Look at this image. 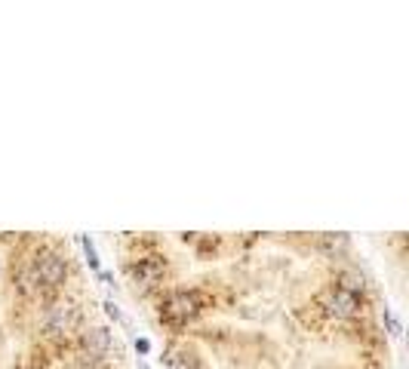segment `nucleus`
Instances as JSON below:
<instances>
[{"label": "nucleus", "instance_id": "obj_1", "mask_svg": "<svg viewBox=\"0 0 409 369\" xmlns=\"http://www.w3.org/2000/svg\"><path fill=\"white\" fill-rule=\"evenodd\" d=\"M65 277H68V259L46 249V253H37L31 265L25 268V289H34V293L56 289L65 283Z\"/></svg>", "mask_w": 409, "mask_h": 369}, {"label": "nucleus", "instance_id": "obj_2", "mask_svg": "<svg viewBox=\"0 0 409 369\" xmlns=\"http://www.w3.org/2000/svg\"><path fill=\"white\" fill-rule=\"evenodd\" d=\"M200 311H203V295L197 289H173L160 302V320L176 323V326L194 320Z\"/></svg>", "mask_w": 409, "mask_h": 369}, {"label": "nucleus", "instance_id": "obj_3", "mask_svg": "<svg viewBox=\"0 0 409 369\" xmlns=\"http://www.w3.org/2000/svg\"><path fill=\"white\" fill-rule=\"evenodd\" d=\"M81 320H83L81 305H74V302H56V305L46 308V314H43V333H46V335H68V333H77Z\"/></svg>", "mask_w": 409, "mask_h": 369}, {"label": "nucleus", "instance_id": "obj_4", "mask_svg": "<svg viewBox=\"0 0 409 369\" xmlns=\"http://www.w3.org/2000/svg\"><path fill=\"white\" fill-rule=\"evenodd\" d=\"M323 311H326L333 320H351L364 311V299H360L357 293H351V289L335 283V286H329L326 293H323Z\"/></svg>", "mask_w": 409, "mask_h": 369}, {"label": "nucleus", "instance_id": "obj_5", "mask_svg": "<svg viewBox=\"0 0 409 369\" xmlns=\"http://www.w3.org/2000/svg\"><path fill=\"white\" fill-rule=\"evenodd\" d=\"M81 348H83V354L92 357V360L108 357V351H111V333L105 326H90L87 333L81 335Z\"/></svg>", "mask_w": 409, "mask_h": 369}, {"label": "nucleus", "instance_id": "obj_6", "mask_svg": "<svg viewBox=\"0 0 409 369\" xmlns=\"http://www.w3.org/2000/svg\"><path fill=\"white\" fill-rule=\"evenodd\" d=\"M163 271H167V262H160V259H138L129 265V277L136 280V286L138 283L142 286H157Z\"/></svg>", "mask_w": 409, "mask_h": 369}, {"label": "nucleus", "instance_id": "obj_7", "mask_svg": "<svg viewBox=\"0 0 409 369\" xmlns=\"http://www.w3.org/2000/svg\"><path fill=\"white\" fill-rule=\"evenodd\" d=\"M317 249L320 253H326L329 259H335V255H342V253L351 249V237L348 234H323L317 240Z\"/></svg>", "mask_w": 409, "mask_h": 369}, {"label": "nucleus", "instance_id": "obj_8", "mask_svg": "<svg viewBox=\"0 0 409 369\" xmlns=\"http://www.w3.org/2000/svg\"><path fill=\"white\" fill-rule=\"evenodd\" d=\"M167 369H200L197 366V357L191 351H185V348H173L167 357Z\"/></svg>", "mask_w": 409, "mask_h": 369}, {"label": "nucleus", "instance_id": "obj_9", "mask_svg": "<svg viewBox=\"0 0 409 369\" xmlns=\"http://www.w3.org/2000/svg\"><path fill=\"white\" fill-rule=\"evenodd\" d=\"M81 246H83V259H87V265H90V271H102V259H98V253H96V243H92V237L90 234H81Z\"/></svg>", "mask_w": 409, "mask_h": 369}, {"label": "nucleus", "instance_id": "obj_10", "mask_svg": "<svg viewBox=\"0 0 409 369\" xmlns=\"http://www.w3.org/2000/svg\"><path fill=\"white\" fill-rule=\"evenodd\" d=\"M381 320H385V326H388V333L394 335V339H400V335H403V323L397 320V314L391 311V308H385V311H381Z\"/></svg>", "mask_w": 409, "mask_h": 369}, {"label": "nucleus", "instance_id": "obj_11", "mask_svg": "<svg viewBox=\"0 0 409 369\" xmlns=\"http://www.w3.org/2000/svg\"><path fill=\"white\" fill-rule=\"evenodd\" d=\"M102 308H105V314H108V317L114 320V323H127V317H123V311L114 305V299H105V302H102Z\"/></svg>", "mask_w": 409, "mask_h": 369}, {"label": "nucleus", "instance_id": "obj_12", "mask_svg": "<svg viewBox=\"0 0 409 369\" xmlns=\"http://www.w3.org/2000/svg\"><path fill=\"white\" fill-rule=\"evenodd\" d=\"M133 348H136L138 357H148V354H151V341L145 339V335H142V339H133Z\"/></svg>", "mask_w": 409, "mask_h": 369}]
</instances>
